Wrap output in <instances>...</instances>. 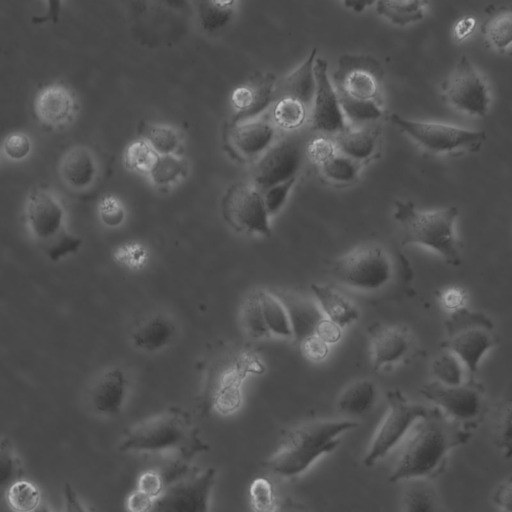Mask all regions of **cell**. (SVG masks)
Segmentation results:
<instances>
[{
  "mask_svg": "<svg viewBox=\"0 0 512 512\" xmlns=\"http://www.w3.org/2000/svg\"><path fill=\"white\" fill-rule=\"evenodd\" d=\"M167 483L164 473L150 469L139 475L136 489L156 499L161 494Z\"/></svg>",
  "mask_w": 512,
  "mask_h": 512,
  "instance_id": "obj_47",
  "label": "cell"
},
{
  "mask_svg": "<svg viewBox=\"0 0 512 512\" xmlns=\"http://www.w3.org/2000/svg\"><path fill=\"white\" fill-rule=\"evenodd\" d=\"M471 435V431L447 418L439 409H428L403 440L389 482L435 478L444 471L449 454L466 444Z\"/></svg>",
  "mask_w": 512,
  "mask_h": 512,
  "instance_id": "obj_1",
  "label": "cell"
},
{
  "mask_svg": "<svg viewBox=\"0 0 512 512\" xmlns=\"http://www.w3.org/2000/svg\"><path fill=\"white\" fill-rule=\"evenodd\" d=\"M303 162L301 145L285 139L271 145L261 154L253 170L254 186L261 192L295 178Z\"/></svg>",
  "mask_w": 512,
  "mask_h": 512,
  "instance_id": "obj_15",
  "label": "cell"
},
{
  "mask_svg": "<svg viewBox=\"0 0 512 512\" xmlns=\"http://www.w3.org/2000/svg\"><path fill=\"white\" fill-rule=\"evenodd\" d=\"M495 446L505 458L511 456V402L504 401L501 406L495 425Z\"/></svg>",
  "mask_w": 512,
  "mask_h": 512,
  "instance_id": "obj_44",
  "label": "cell"
},
{
  "mask_svg": "<svg viewBox=\"0 0 512 512\" xmlns=\"http://www.w3.org/2000/svg\"><path fill=\"white\" fill-rule=\"evenodd\" d=\"M31 150L29 138L23 133H13L4 141L6 155L14 160L25 158Z\"/></svg>",
  "mask_w": 512,
  "mask_h": 512,
  "instance_id": "obj_50",
  "label": "cell"
},
{
  "mask_svg": "<svg viewBox=\"0 0 512 512\" xmlns=\"http://www.w3.org/2000/svg\"><path fill=\"white\" fill-rule=\"evenodd\" d=\"M389 120L419 146L432 153L477 152L486 140V132L483 130L465 129L438 122L411 120L397 113H392Z\"/></svg>",
  "mask_w": 512,
  "mask_h": 512,
  "instance_id": "obj_7",
  "label": "cell"
},
{
  "mask_svg": "<svg viewBox=\"0 0 512 512\" xmlns=\"http://www.w3.org/2000/svg\"><path fill=\"white\" fill-rule=\"evenodd\" d=\"M374 2L372 1H345L344 4L348 7V8H351L353 9L354 11H362L364 10L367 6L373 4Z\"/></svg>",
  "mask_w": 512,
  "mask_h": 512,
  "instance_id": "obj_58",
  "label": "cell"
},
{
  "mask_svg": "<svg viewBox=\"0 0 512 512\" xmlns=\"http://www.w3.org/2000/svg\"><path fill=\"white\" fill-rule=\"evenodd\" d=\"M275 81V76L268 73L232 91L230 100L237 112L235 124L255 119L269 106L274 98Z\"/></svg>",
  "mask_w": 512,
  "mask_h": 512,
  "instance_id": "obj_17",
  "label": "cell"
},
{
  "mask_svg": "<svg viewBox=\"0 0 512 512\" xmlns=\"http://www.w3.org/2000/svg\"><path fill=\"white\" fill-rule=\"evenodd\" d=\"M124 209L121 203L112 196L103 198L99 204V215L103 223L117 226L124 219Z\"/></svg>",
  "mask_w": 512,
  "mask_h": 512,
  "instance_id": "obj_49",
  "label": "cell"
},
{
  "mask_svg": "<svg viewBox=\"0 0 512 512\" xmlns=\"http://www.w3.org/2000/svg\"><path fill=\"white\" fill-rule=\"evenodd\" d=\"M447 102L473 116H485L490 105L486 82L466 55H462L443 84Z\"/></svg>",
  "mask_w": 512,
  "mask_h": 512,
  "instance_id": "obj_13",
  "label": "cell"
},
{
  "mask_svg": "<svg viewBox=\"0 0 512 512\" xmlns=\"http://www.w3.org/2000/svg\"><path fill=\"white\" fill-rule=\"evenodd\" d=\"M279 512H304L302 508L297 505L294 501L286 499L284 502L279 504Z\"/></svg>",
  "mask_w": 512,
  "mask_h": 512,
  "instance_id": "obj_57",
  "label": "cell"
},
{
  "mask_svg": "<svg viewBox=\"0 0 512 512\" xmlns=\"http://www.w3.org/2000/svg\"><path fill=\"white\" fill-rule=\"evenodd\" d=\"M262 315L269 334L278 337H292L289 319L284 305L274 292L257 291Z\"/></svg>",
  "mask_w": 512,
  "mask_h": 512,
  "instance_id": "obj_30",
  "label": "cell"
},
{
  "mask_svg": "<svg viewBox=\"0 0 512 512\" xmlns=\"http://www.w3.org/2000/svg\"><path fill=\"white\" fill-rule=\"evenodd\" d=\"M32 512H51V510L46 504L42 503L37 509H35Z\"/></svg>",
  "mask_w": 512,
  "mask_h": 512,
  "instance_id": "obj_59",
  "label": "cell"
},
{
  "mask_svg": "<svg viewBox=\"0 0 512 512\" xmlns=\"http://www.w3.org/2000/svg\"><path fill=\"white\" fill-rule=\"evenodd\" d=\"M277 512H279V511H277Z\"/></svg>",
  "mask_w": 512,
  "mask_h": 512,
  "instance_id": "obj_60",
  "label": "cell"
},
{
  "mask_svg": "<svg viewBox=\"0 0 512 512\" xmlns=\"http://www.w3.org/2000/svg\"><path fill=\"white\" fill-rule=\"evenodd\" d=\"M306 108L300 101L282 96L274 106L273 120L283 129H296L305 121Z\"/></svg>",
  "mask_w": 512,
  "mask_h": 512,
  "instance_id": "obj_36",
  "label": "cell"
},
{
  "mask_svg": "<svg viewBox=\"0 0 512 512\" xmlns=\"http://www.w3.org/2000/svg\"><path fill=\"white\" fill-rule=\"evenodd\" d=\"M458 214L456 206L422 211L411 201L397 200L394 218L402 229V246L415 244L427 247L450 266H459L462 258L454 231Z\"/></svg>",
  "mask_w": 512,
  "mask_h": 512,
  "instance_id": "obj_4",
  "label": "cell"
},
{
  "mask_svg": "<svg viewBox=\"0 0 512 512\" xmlns=\"http://www.w3.org/2000/svg\"><path fill=\"white\" fill-rule=\"evenodd\" d=\"M314 76L315 92L312 101V129L322 133L339 134L348 127L336 90L329 79L328 63L325 59H315Z\"/></svg>",
  "mask_w": 512,
  "mask_h": 512,
  "instance_id": "obj_16",
  "label": "cell"
},
{
  "mask_svg": "<svg viewBox=\"0 0 512 512\" xmlns=\"http://www.w3.org/2000/svg\"><path fill=\"white\" fill-rule=\"evenodd\" d=\"M175 335V325L165 315L155 314L143 319L133 330V345L146 352H155L167 346Z\"/></svg>",
  "mask_w": 512,
  "mask_h": 512,
  "instance_id": "obj_24",
  "label": "cell"
},
{
  "mask_svg": "<svg viewBox=\"0 0 512 512\" xmlns=\"http://www.w3.org/2000/svg\"><path fill=\"white\" fill-rule=\"evenodd\" d=\"M249 497L254 512H277L279 503L272 482L265 477L255 478L249 487Z\"/></svg>",
  "mask_w": 512,
  "mask_h": 512,
  "instance_id": "obj_37",
  "label": "cell"
},
{
  "mask_svg": "<svg viewBox=\"0 0 512 512\" xmlns=\"http://www.w3.org/2000/svg\"><path fill=\"white\" fill-rule=\"evenodd\" d=\"M376 11L379 15L385 17L390 22L404 26L413 22H417L424 17L423 1H377Z\"/></svg>",
  "mask_w": 512,
  "mask_h": 512,
  "instance_id": "obj_31",
  "label": "cell"
},
{
  "mask_svg": "<svg viewBox=\"0 0 512 512\" xmlns=\"http://www.w3.org/2000/svg\"><path fill=\"white\" fill-rule=\"evenodd\" d=\"M60 173L65 183L75 189L89 186L96 175L93 155L82 146L70 148L62 157Z\"/></svg>",
  "mask_w": 512,
  "mask_h": 512,
  "instance_id": "obj_25",
  "label": "cell"
},
{
  "mask_svg": "<svg viewBox=\"0 0 512 512\" xmlns=\"http://www.w3.org/2000/svg\"><path fill=\"white\" fill-rule=\"evenodd\" d=\"M377 398L375 384L369 379H358L339 395L338 409L349 416H361L374 406Z\"/></svg>",
  "mask_w": 512,
  "mask_h": 512,
  "instance_id": "obj_28",
  "label": "cell"
},
{
  "mask_svg": "<svg viewBox=\"0 0 512 512\" xmlns=\"http://www.w3.org/2000/svg\"><path fill=\"white\" fill-rule=\"evenodd\" d=\"M25 219L32 238L53 262L77 253L82 246V239L66 227L62 204L46 190L33 189L30 192L25 205Z\"/></svg>",
  "mask_w": 512,
  "mask_h": 512,
  "instance_id": "obj_5",
  "label": "cell"
},
{
  "mask_svg": "<svg viewBox=\"0 0 512 512\" xmlns=\"http://www.w3.org/2000/svg\"><path fill=\"white\" fill-rule=\"evenodd\" d=\"M341 330L339 326L324 318L318 325L315 335L330 345L340 340Z\"/></svg>",
  "mask_w": 512,
  "mask_h": 512,
  "instance_id": "obj_55",
  "label": "cell"
},
{
  "mask_svg": "<svg viewBox=\"0 0 512 512\" xmlns=\"http://www.w3.org/2000/svg\"><path fill=\"white\" fill-rule=\"evenodd\" d=\"M296 177L269 187L262 192L264 204L269 216L277 214L287 201Z\"/></svg>",
  "mask_w": 512,
  "mask_h": 512,
  "instance_id": "obj_46",
  "label": "cell"
},
{
  "mask_svg": "<svg viewBox=\"0 0 512 512\" xmlns=\"http://www.w3.org/2000/svg\"><path fill=\"white\" fill-rule=\"evenodd\" d=\"M286 310L292 337L302 343L316 334L320 322L324 319L317 303L288 292H274Z\"/></svg>",
  "mask_w": 512,
  "mask_h": 512,
  "instance_id": "obj_21",
  "label": "cell"
},
{
  "mask_svg": "<svg viewBox=\"0 0 512 512\" xmlns=\"http://www.w3.org/2000/svg\"><path fill=\"white\" fill-rule=\"evenodd\" d=\"M369 333L372 365L375 370L400 361L410 349V338L399 327L374 324L369 328Z\"/></svg>",
  "mask_w": 512,
  "mask_h": 512,
  "instance_id": "obj_19",
  "label": "cell"
},
{
  "mask_svg": "<svg viewBox=\"0 0 512 512\" xmlns=\"http://www.w3.org/2000/svg\"><path fill=\"white\" fill-rule=\"evenodd\" d=\"M154 498L134 489L126 498V509L128 512H151Z\"/></svg>",
  "mask_w": 512,
  "mask_h": 512,
  "instance_id": "obj_51",
  "label": "cell"
},
{
  "mask_svg": "<svg viewBox=\"0 0 512 512\" xmlns=\"http://www.w3.org/2000/svg\"><path fill=\"white\" fill-rule=\"evenodd\" d=\"M234 1H204L198 5L199 20L202 28L214 32L224 27L234 12Z\"/></svg>",
  "mask_w": 512,
  "mask_h": 512,
  "instance_id": "obj_35",
  "label": "cell"
},
{
  "mask_svg": "<svg viewBox=\"0 0 512 512\" xmlns=\"http://www.w3.org/2000/svg\"><path fill=\"white\" fill-rule=\"evenodd\" d=\"M221 211L226 222L239 232L271 235L270 216L262 192L254 185L232 184L222 198Z\"/></svg>",
  "mask_w": 512,
  "mask_h": 512,
  "instance_id": "obj_12",
  "label": "cell"
},
{
  "mask_svg": "<svg viewBox=\"0 0 512 512\" xmlns=\"http://www.w3.org/2000/svg\"><path fill=\"white\" fill-rule=\"evenodd\" d=\"M320 168L323 175L329 180L336 183H350L358 175L359 163L340 153H336L320 165Z\"/></svg>",
  "mask_w": 512,
  "mask_h": 512,
  "instance_id": "obj_39",
  "label": "cell"
},
{
  "mask_svg": "<svg viewBox=\"0 0 512 512\" xmlns=\"http://www.w3.org/2000/svg\"><path fill=\"white\" fill-rule=\"evenodd\" d=\"M482 31L496 50L505 52L512 40L511 8L501 6L489 10V15L482 25Z\"/></svg>",
  "mask_w": 512,
  "mask_h": 512,
  "instance_id": "obj_29",
  "label": "cell"
},
{
  "mask_svg": "<svg viewBox=\"0 0 512 512\" xmlns=\"http://www.w3.org/2000/svg\"><path fill=\"white\" fill-rule=\"evenodd\" d=\"M71 92L61 84H48L36 93L33 112L46 126L55 127L66 122L74 111Z\"/></svg>",
  "mask_w": 512,
  "mask_h": 512,
  "instance_id": "obj_20",
  "label": "cell"
},
{
  "mask_svg": "<svg viewBox=\"0 0 512 512\" xmlns=\"http://www.w3.org/2000/svg\"><path fill=\"white\" fill-rule=\"evenodd\" d=\"M331 274L340 283L360 291H375L392 277V263L383 248L357 247L335 259Z\"/></svg>",
  "mask_w": 512,
  "mask_h": 512,
  "instance_id": "obj_9",
  "label": "cell"
},
{
  "mask_svg": "<svg viewBox=\"0 0 512 512\" xmlns=\"http://www.w3.org/2000/svg\"><path fill=\"white\" fill-rule=\"evenodd\" d=\"M275 136L273 125L260 119L236 123L231 131V140L236 150L245 157L264 153Z\"/></svg>",
  "mask_w": 512,
  "mask_h": 512,
  "instance_id": "obj_22",
  "label": "cell"
},
{
  "mask_svg": "<svg viewBox=\"0 0 512 512\" xmlns=\"http://www.w3.org/2000/svg\"><path fill=\"white\" fill-rule=\"evenodd\" d=\"M379 138L378 127L366 126L357 129L347 128L337 134L336 149L340 154L356 161L370 159L376 152Z\"/></svg>",
  "mask_w": 512,
  "mask_h": 512,
  "instance_id": "obj_26",
  "label": "cell"
},
{
  "mask_svg": "<svg viewBox=\"0 0 512 512\" xmlns=\"http://www.w3.org/2000/svg\"><path fill=\"white\" fill-rule=\"evenodd\" d=\"M119 448L123 452L171 454L189 460L209 450L188 415L172 408L129 427Z\"/></svg>",
  "mask_w": 512,
  "mask_h": 512,
  "instance_id": "obj_3",
  "label": "cell"
},
{
  "mask_svg": "<svg viewBox=\"0 0 512 512\" xmlns=\"http://www.w3.org/2000/svg\"><path fill=\"white\" fill-rule=\"evenodd\" d=\"M384 67L371 55L342 54L333 74L338 97L381 104Z\"/></svg>",
  "mask_w": 512,
  "mask_h": 512,
  "instance_id": "obj_10",
  "label": "cell"
},
{
  "mask_svg": "<svg viewBox=\"0 0 512 512\" xmlns=\"http://www.w3.org/2000/svg\"><path fill=\"white\" fill-rule=\"evenodd\" d=\"M301 344L305 355L313 361H321L329 353V345L316 335L309 337Z\"/></svg>",
  "mask_w": 512,
  "mask_h": 512,
  "instance_id": "obj_52",
  "label": "cell"
},
{
  "mask_svg": "<svg viewBox=\"0 0 512 512\" xmlns=\"http://www.w3.org/2000/svg\"><path fill=\"white\" fill-rule=\"evenodd\" d=\"M159 155L151 148L145 140L132 142L125 151L124 160L126 165L138 172L150 173Z\"/></svg>",
  "mask_w": 512,
  "mask_h": 512,
  "instance_id": "obj_41",
  "label": "cell"
},
{
  "mask_svg": "<svg viewBox=\"0 0 512 512\" xmlns=\"http://www.w3.org/2000/svg\"><path fill=\"white\" fill-rule=\"evenodd\" d=\"M309 158L319 166L336 154L335 143L325 135L313 138L307 147Z\"/></svg>",
  "mask_w": 512,
  "mask_h": 512,
  "instance_id": "obj_48",
  "label": "cell"
},
{
  "mask_svg": "<svg viewBox=\"0 0 512 512\" xmlns=\"http://www.w3.org/2000/svg\"><path fill=\"white\" fill-rule=\"evenodd\" d=\"M144 135L146 142L158 155H171L179 146V137L170 127L149 125Z\"/></svg>",
  "mask_w": 512,
  "mask_h": 512,
  "instance_id": "obj_42",
  "label": "cell"
},
{
  "mask_svg": "<svg viewBox=\"0 0 512 512\" xmlns=\"http://www.w3.org/2000/svg\"><path fill=\"white\" fill-rule=\"evenodd\" d=\"M24 468L12 441L0 438V498L15 482L23 479Z\"/></svg>",
  "mask_w": 512,
  "mask_h": 512,
  "instance_id": "obj_33",
  "label": "cell"
},
{
  "mask_svg": "<svg viewBox=\"0 0 512 512\" xmlns=\"http://www.w3.org/2000/svg\"><path fill=\"white\" fill-rule=\"evenodd\" d=\"M243 323L247 332L253 338L270 335L262 315L257 291L252 293L244 304Z\"/></svg>",
  "mask_w": 512,
  "mask_h": 512,
  "instance_id": "obj_43",
  "label": "cell"
},
{
  "mask_svg": "<svg viewBox=\"0 0 512 512\" xmlns=\"http://www.w3.org/2000/svg\"><path fill=\"white\" fill-rule=\"evenodd\" d=\"M493 503L502 511V512H511V504H512V483L511 478L508 477L506 480L502 481L494 490L492 496Z\"/></svg>",
  "mask_w": 512,
  "mask_h": 512,
  "instance_id": "obj_53",
  "label": "cell"
},
{
  "mask_svg": "<svg viewBox=\"0 0 512 512\" xmlns=\"http://www.w3.org/2000/svg\"><path fill=\"white\" fill-rule=\"evenodd\" d=\"M358 425L348 419L311 420L299 424L286 433L263 466L274 476L296 478L322 456L335 450L342 436Z\"/></svg>",
  "mask_w": 512,
  "mask_h": 512,
  "instance_id": "obj_2",
  "label": "cell"
},
{
  "mask_svg": "<svg viewBox=\"0 0 512 512\" xmlns=\"http://www.w3.org/2000/svg\"><path fill=\"white\" fill-rule=\"evenodd\" d=\"M317 49L313 48L309 56L293 72L287 75L282 83L284 96L300 101L309 106L315 92L314 63Z\"/></svg>",
  "mask_w": 512,
  "mask_h": 512,
  "instance_id": "obj_27",
  "label": "cell"
},
{
  "mask_svg": "<svg viewBox=\"0 0 512 512\" xmlns=\"http://www.w3.org/2000/svg\"><path fill=\"white\" fill-rule=\"evenodd\" d=\"M476 25L473 17H465L461 19L455 26V34L458 39L467 37L473 31Z\"/></svg>",
  "mask_w": 512,
  "mask_h": 512,
  "instance_id": "obj_56",
  "label": "cell"
},
{
  "mask_svg": "<svg viewBox=\"0 0 512 512\" xmlns=\"http://www.w3.org/2000/svg\"><path fill=\"white\" fill-rule=\"evenodd\" d=\"M420 392L447 418L471 432L483 411L482 393L472 385L448 386L432 381L424 384Z\"/></svg>",
  "mask_w": 512,
  "mask_h": 512,
  "instance_id": "obj_14",
  "label": "cell"
},
{
  "mask_svg": "<svg viewBox=\"0 0 512 512\" xmlns=\"http://www.w3.org/2000/svg\"><path fill=\"white\" fill-rule=\"evenodd\" d=\"M462 363L452 352L447 351L439 355L432 363V373L437 382L456 386L462 384Z\"/></svg>",
  "mask_w": 512,
  "mask_h": 512,
  "instance_id": "obj_38",
  "label": "cell"
},
{
  "mask_svg": "<svg viewBox=\"0 0 512 512\" xmlns=\"http://www.w3.org/2000/svg\"><path fill=\"white\" fill-rule=\"evenodd\" d=\"M215 480L213 467L182 474L166 484L151 512H210Z\"/></svg>",
  "mask_w": 512,
  "mask_h": 512,
  "instance_id": "obj_11",
  "label": "cell"
},
{
  "mask_svg": "<svg viewBox=\"0 0 512 512\" xmlns=\"http://www.w3.org/2000/svg\"><path fill=\"white\" fill-rule=\"evenodd\" d=\"M402 497V512H437L434 491L428 480L406 481Z\"/></svg>",
  "mask_w": 512,
  "mask_h": 512,
  "instance_id": "obj_32",
  "label": "cell"
},
{
  "mask_svg": "<svg viewBox=\"0 0 512 512\" xmlns=\"http://www.w3.org/2000/svg\"><path fill=\"white\" fill-rule=\"evenodd\" d=\"M128 382L124 371L118 367L104 372L90 392L92 409L103 416H115L124 406Z\"/></svg>",
  "mask_w": 512,
  "mask_h": 512,
  "instance_id": "obj_18",
  "label": "cell"
},
{
  "mask_svg": "<svg viewBox=\"0 0 512 512\" xmlns=\"http://www.w3.org/2000/svg\"><path fill=\"white\" fill-rule=\"evenodd\" d=\"M312 293L324 318L345 328L360 317L357 307L343 294L329 285L313 283Z\"/></svg>",
  "mask_w": 512,
  "mask_h": 512,
  "instance_id": "obj_23",
  "label": "cell"
},
{
  "mask_svg": "<svg viewBox=\"0 0 512 512\" xmlns=\"http://www.w3.org/2000/svg\"><path fill=\"white\" fill-rule=\"evenodd\" d=\"M7 501L14 512H32L41 504V492L30 481L21 479L15 482L6 492Z\"/></svg>",
  "mask_w": 512,
  "mask_h": 512,
  "instance_id": "obj_34",
  "label": "cell"
},
{
  "mask_svg": "<svg viewBox=\"0 0 512 512\" xmlns=\"http://www.w3.org/2000/svg\"><path fill=\"white\" fill-rule=\"evenodd\" d=\"M64 512H89L70 483L63 486Z\"/></svg>",
  "mask_w": 512,
  "mask_h": 512,
  "instance_id": "obj_54",
  "label": "cell"
},
{
  "mask_svg": "<svg viewBox=\"0 0 512 512\" xmlns=\"http://www.w3.org/2000/svg\"><path fill=\"white\" fill-rule=\"evenodd\" d=\"M388 408L376 429L363 458L366 467H372L406 438L413 425L423 417L428 409L411 402L398 389L386 394Z\"/></svg>",
  "mask_w": 512,
  "mask_h": 512,
  "instance_id": "obj_8",
  "label": "cell"
},
{
  "mask_svg": "<svg viewBox=\"0 0 512 512\" xmlns=\"http://www.w3.org/2000/svg\"><path fill=\"white\" fill-rule=\"evenodd\" d=\"M338 100L345 119L348 118L355 124L377 120L383 114L380 103L362 102L344 97H338Z\"/></svg>",
  "mask_w": 512,
  "mask_h": 512,
  "instance_id": "obj_40",
  "label": "cell"
},
{
  "mask_svg": "<svg viewBox=\"0 0 512 512\" xmlns=\"http://www.w3.org/2000/svg\"><path fill=\"white\" fill-rule=\"evenodd\" d=\"M445 346L474 374L485 354L494 346V325L483 313L467 308L455 310L446 324Z\"/></svg>",
  "mask_w": 512,
  "mask_h": 512,
  "instance_id": "obj_6",
  "label": "cell"
},
{
  "mask_svg": "<svg viewBox=\"0 0 512 512\" xmlns=\"http://www.w3.org/2000/svg\"><path fill=\"white\" fill-rule=\"evenodd\" d=\"M183 168L182 162L174 156L161 155L149 174L156 184L168 185L182 174Z\"/></svg>",
  "mask_w": 512,
  "mask_h": 512,
  "instance_id": "obj_45",
  "label": "cell"
}]
</instances>
